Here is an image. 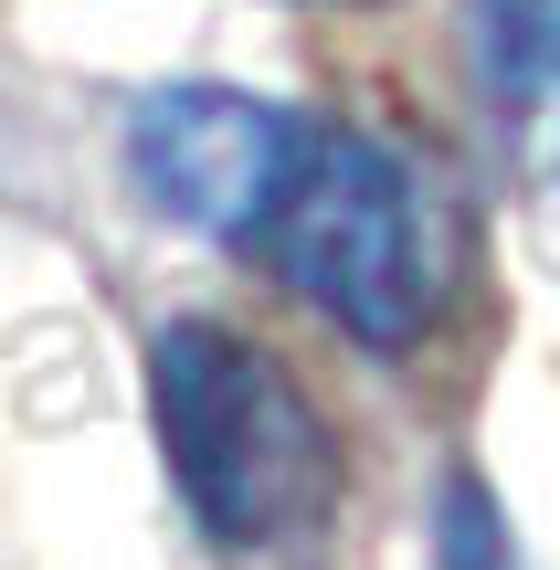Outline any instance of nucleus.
<instances>
[{
  "label": "nucleus",
  "instance_id": "nucleus-5",
  "mask_svg": "<svg viewBox=\"0 0 560 570\" xmlns=\"http://www.w3.org/2000/svg\"><path fill=\"white\" fill-rule=\"evenodd\" d=\"M434 539H444V570H529L519 539H508V518L487 508V487H444Z\"/></svg>",
  "mask_w": 560,
  "mask_h": 570
},
{
  "label": "nucleus",
  "instance_id": "nucleus-2",
  "mask_svg": "<svg viewBox=\"0 0 560 570\" xmlns=\"http://www.w3.org/2000/svg\"><path fill=\"white\" fill-rule=\"evenodd\" d=\"M244 254L275 265L338 338L381 348V360H402L444 306V212L423 169L381 148L371 127L307 117V148H296L286 190Z\"/></svg>",
  "mask_w": 560,
  "mask_h": 570
},
{
  "label": "nucleus",
  "instance_id": "nucleus-4",
  "mask_svg": "<svg viewBox=\"0 0 560 570\" xmlns=\"http://www.w3.org/2000/svg\"><path fill=\"white\" fill-rule=\"evenodd\" d=\"M465 63L519 180H560V0H465Z\"/></svg>",
  "mask_w": 560,
  "mask_h": 570
},
{
  "label": "nucleus",
  "instance_id": "nucleus-1",
  "mask_svg": "<svg viewBox=\"0 0 560 570\" xmlns=\"http://www.w3.org/2000/svg\"><path fill=\"white\" fill-rule=\"evenodd\" d=\"M148 423L169 487L233 560H307L338 518V444L296 370L223 317H169L148 338Z\"/></svg>",
  "mask_w": 560,
  "mask_h": 570
},
{
  "label": "nucleus",
  "instance_id": "nucleus-3",
  "mask_svg": "<svg viewBox=\"0 0 560 570\" xmlns=\"http://www.w3.org/2000/svg\"><path fill=\"white\" fill-rule=\"evenodd\" d=\"M296 148H307V117L275 96H244V85H148L127 106V180H138V202L159 223L202 233V244H233V254L265 233Z\"/></svg>",
  "mask_w": 560,
  "mask_h": 570
}]
</instances>
